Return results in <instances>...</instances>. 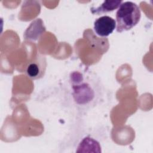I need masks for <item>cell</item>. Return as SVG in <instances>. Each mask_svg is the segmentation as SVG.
Segmentation results:
<instances>
[{
    "label": "cell",
    "instance_id": "cell-1",
    "mask_svg": "<svg viewBox=\"0 0 153 153\" xmlns=\"http://www.w3.org/2000/svg\"><path fill=\"white\" fill-rule=\"evenodd\" d=\"M67 103L78 112H85L96 106L102 100V83L95 74L85 70L69 73L64 85Z\"/></svg>",
    "mask_w": 153,
    "mask_h": 153
},
{
    "label": "cell",
    "instance_id": "cell-2",
    "mask_svg": "<svg viewBox=\"0 0 153 153\" xmlns=\"http://www.w3.org/2000/svg\"><path fill=\"white\" fill-rule=\"evenodd\" d=\"M141 17L139 6L131 1L123 2L116 13V26L118 32L130 30L140 21Z\"/></svg>",
    "mask_w": 153,
    "mask_h": 153
},
{
    "label": "cell",
    "instance_id": "cell-3",
    "mask_svg": "<svg viewBox=\"0 0 153 153\" xmlns=\"http://www.w3.org/2000/svg\"><path fill=\"white\" fill-rule=\"evenodd\" d=\"M46 66L45 56L38 55L33 61L28 62L26 67V74L31 79H39L44 76Z\"/></svg>",
    "mask_w": 153,
    "mask_h": 153
},
{
    "label": "cell",
    "instance_id": "cell-4",
    "mask_svg": "<svg viewBox=\"0 0 153 153\" xmlns=\"http://www.w3.org/2000/svg\"><path fill=\"white\" fill-rule=\"evenodd\" d=\"M116 27V21L108 16H103L97 19L94 22V30L100 36H108Z\"/></svg>",
    "mask_w": 153,
    "mask_h": 153
},
{
    "label": "cell",
    "instance_id": "cell-5",
    "mask_svg": "<svg viewBox=\"0 0 153 153\" xmlns=\"http://www.w3.org/2000/svg\"><path fill=\"white\" fill-rule=\"evenodd\" d=\"M122 2L123 1L120 0L105 1L98 7H92L90 8V11L94 15L106 14L118 8Z\"/></svg>",
    "mask_w": 153,
    "mask_h": 153
}]
</instances>
